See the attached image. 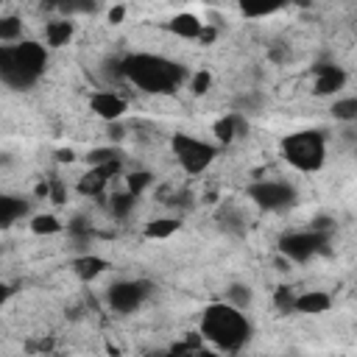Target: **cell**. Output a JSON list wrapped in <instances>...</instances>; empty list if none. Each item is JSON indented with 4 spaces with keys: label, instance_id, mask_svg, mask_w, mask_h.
Returning a JSON list of instances; mask_svg holds the SVG:
<instances>
[{
    "label": "cell",
    "instance_id": "1",
    "mask_svg": "<svg viewBox=\"0 0 357 357\" xmlns=\"http://www.w3.org/2000/svg\"><path fill=\"white\" fill-rule=\"evenodd\" d=\"M120 73L134 81L139 89L153 92V95H170L178 89V84L184 81V67L156 56V53H131L120 61Z\"/></svg>",
    "mask_w": 357,
    "mask_h": 357
},
{
    "label": "cell",
    "instance_id": "2",
    "mask_svg": "<svg viewBox=\"0 0 357 357\" xmlns=\"http://www.w3.org/2000/svg\"><path fill=\"white\" fill-rule=\"evenodd\" d=\"M47 64V50L39 42L22 39L17 45H3L0 47V78L11 89H28L36 84V78L45 73Z\"/></svg>",
    "mask_w": 357,
    "mask_h": 357
},
{
    "label": "cell",
    "instance_id": "3",
    "mask_svg": "<svg viewBox=\"0 0 357 357\" xmlns=\"http://www.w3.org/2000/svg\"><path fill=\"white\" fill-rule=\"evenodd\" d=\"M201 335L218 346L220 351H237L248 335H251V326L245 321V315L231 307V304H209L204 312H201Z\"/></svg>",
    "mask_w": 357,
    "mask_h": 357
},
{
    "label": "cell",
    "instance_id": "4",
    "mask_svg": "<svg viewBox=\"0 0 357 357\" xmlns=\"http://www.w3.org/2000/svg\"><path fill=\"white\" fill-rule=\"evenodd\" d=\"M282 156L301 173H315L326 159V142L318 131H296L282 139Z\"/></svg>",
    "mask_w": 357,
    "mask_h": 357
},
{
    "label": "cell",
    "instance_id": "5",
    "mask_svg": "<svg viewBox=\"0 0 357 357\" xmlns=\"http://www.w3.org/2000/svg\"><path fill=\"white\" fill-rule=\"evenodd\" d=\"M170 148H173L178 165H181L187 173H192V176L204 173V170L215 162V156H218V148H215V145H209V142H204V139H195V137H190V134H173Z\"/></svg>",
    "mask_w": 357,
    "mask_h": 357
},
{
    "label": "cell",
    "instance_id": "6",
    "mask_svg": "<svg viewBox=\"0 0 357 357\" xmlns=\"http://www.w3.org/2000/svg\"><path fill=\"white\" fill-rule=\"evenodd\" d=\"M245 192H248V198H251L259 209H271V212L296 204V190H293L290 184H284V181H271V178L254 181V184H248Z\"/></svg>",
    "mask_w": 357,
    "mask_h": 357
},
{
    "label": "cell",
    "instance_id": "7",
    "mask_svg": "<svg viewBox=\"0 0 357 357\" xmlns=\"http://www.w3.org/2000/svg\"><path fill=\"white\" fill-rule=\"evenodd\" d=\"M324 245H326V231L310 229V231H293V234L282 237L279 251L287 259H293V262H307L310 257H315L318 251H324Z\"/></svg>",
    "mask_w": 357,
    "mask_h": 357
},
{
    "label": "cell",
    "instance_id": "8",
    "mask_svg": "<svg viewBox=\"0 0 357 357\" xmlns=\"http://www.w3.org/2000/svg\"><path fill=\"white\" fill-rule=\"evenodd\" d=\"M148 293H151V284L145 279H128V282L112 284L106 293V301L117 312H134L148 298Z\"/></svg>",
    "mask_w": 357,
    "mask_h": 357
},
{
    "label": "cell",
    "instance_id": "9",
    "mask_svg": "<svg viewBox=\"0 0 357 357\" xmlns=\"http://www.w3.org/2000/svg\"><path fill=\"white\" fill-rule=\"evenodd\" d=\"M120 162H112V165H100V167H89L81 178H78V192L81 195H100L109 184V178L117 173Z\"/></svg>",
    "mask_w": 357,
    "mask_h": 357
},
{
    "label": "cell",
    "instance_id": "10",
    "mask_svg": "<svg viewBox=\"0 0 357 357\" xmlns=\"http://www.w3.org/2000/svg\"><path fill=\"white\" fill-rule=\"evenodd\" d=\"M89 109H92L98 117L114 123V120L123 117V112H126V100H123L120 95H114V92H95V95L89 98Z\"/></svg>",
    "mask_w": 357,
    "mask_h": 357
},
{
    "label": "cell",
    "instance_id": "11",
    "mask_svg": "<svg viewBox=\"0 0 357 357\" xmlns=\"http://www.w3.org/2000/svg\"><path fill=\"white\" fill-rule=\"evenodd\" d=\"M343 84H346V73L340 67H335V64L315 67V89H312L315 95H332V92L343 89Z\"/></svg>",
    "mask_w": 357,
    "mask_h": 357
},
{
    "label": "cell",
    "instance_id": "12",
    "mask_svg": "<svg viewBox=\"0 0 357 357\" xmlns=\"http://www.w3.org/2000/svg\"><path fill=\"white\" fill-rule=\"evenodd\" d=\"M329 304H332V298L324 290H307V293L296 296L293 310L296 312H304V315H321V312L329 310Z\"/></svg>",
    "mask_w": 357,
    "mask_h": 357
},
{
    "label": "cell",
    "instance_id": "13",
    "mask_svg": "<svg viewBox=\"0 0 357 357\" xmlns=\"http://www.w3.org/2000/svg\"><path fill=\"white\" fill-rule=\"evenodd\" d=\"M170 31L176 33V36H181V39H201V33H204V22L195 17V14H176L173 20H170Z\"/></svg>",
    "mask_w": 357,
    "mask_h": 357
},
{
    "label": "cell",
    "instance_id": "14",
    "mask_svg": "<svg viewBox=\"0 0 357 357\" xmlns=\"http://www.w3.org/2000/svg\"><path fill=\"white\" fill-rule=\"evenodd\" d=\"M73 271L78 273V279L89 282V279H95V276H100L106 271V259H100L95 254H84V257L73 259Z\"/></svg>",
    "mask_w": 357,
    "mask_h": 357
},
{
    "label": "cell",
    "instance_id": "15",
    "mask_svg": "<svg viewBox=\"0 0 357 357\" xmlns=\"http://www.w3.org/2000/svg\"><path fill=\"white\" fill-rule=\"evenodd\" d=\"M28 209V204L22 198H14V195H3L0 198V226H11L17 218H22Z\"/></svg>",
    "mask_w": 357,
    "mask_h": 357
},
{
    "label": "cell",
    "instance_id": "16",
    "mask_svg": "<svg viewBox=\"0 0 357 357\" xmlns=\"http://www.w3.org/2000/svg\"><path fill=\"white\" fill-rule=\"evenodd\" d=\"M70 36H73V22L70 20H56V22H47V28H45V39H47L50 47L67 45Z\"/></svg>",
    "mask_w": 357,
    "mask_h": 357
},
{
    "label": "cell",
    "instance_id": "17",
    "mask_svg": "<svg viewBox=\"0 0 357 357\" xmlns=\"http://www.w3.org/2000/svg\"><path fill=\"white\" fill-rule=\"evenodd\" d=\"M240 126H243V123H240V117H237V114H226L223 120H218V123L212 126V134H215L220 142H231Z\"/></svg>",
    "mask_w": 357,
    "mask_h": 357
},
{
    "label": "cell",
    "instance_id": "18",
    "mask_svg": "<svg viewBox=\"0 0 357 357\" xmlns=\"http://www.w3.org/2000/svg\"><path fill=\"white\" fill-rule=\"evenodd\" d=\"M176 229H178V220H173V218L151 220V223L145 226V237H148V240H165V237H170Z\"/></svg>",
    "mask_w": 357,
    "mask_h": 357
},
{
    "label": "cell",
    "instance_id": "19",
    "mask_svg": "<svg viewBox=\"0 0 357 357\" xmlns=\"http://www.w3.org/2000/svg\"><path fill=\"white\" fill-rule=\"evenodd\" d=\"M165 357H218L215 351H209V349H204L201 343H178V346H173Z\"/></svg>",
    "mask_w": 357,
    "mask_h": 357
},
{
    "label": "cell",
    "instance_id": "20",
    "mask_svg": "<svg viewBox=\"0 0 357 357\" xmlns=\"http://www.w3.org/2000/svg\"><path fill=\"white\" fill-rule=\"evenodd\" d=\"M22 36V22L17 20V17H3L0 20V42H17ZM22 42V39H20Z\"/></svg>",
    "mask_w": 357,
    "mask_h": 357
},
{
    "label": "cell",
    "instance_id": "21",
    "mask_svg": "<svg viewBox=\"0 0 357 357\" xmlns=\"http://www.w3.org/2000/svg\"><path fill=\"white\" fill-rule=\"evenodd\" d=\"M31 231L33 234H56V231H61V223L56 215H36L31 220Z\"/></svg>",
    "mask_w": 357,
    "mask_h": 357
},
{
    "label": "cell",
    "instance_id": "22",
    "mask_svg": "<svg viewBox=\"0 0 357 357\" xmlns=\"http://www.w3.org/2000/svg\"><path fill=\"white\" fill-rule=\"evenodd\" d=\"M332 114H335V120H343V123L357 120V98L335 100V103H332Z\"/></svg>",
    "mask_w": 357,
    "mask_h": 357
},
{
    "label": "cell",
    "instance_id": "23",
    "mask_svg": "<svg viewBox=\"0 0 357 357\" xmlns=\"http://www.w3.org/2000/svg\"><path fill=\"white\" fill-rule=\"evenodd\" d=\"M226 296H229V304L237 310H245L251 304V287H245V284H231Z\"/></svg>",
    "mask_w": 357,
    "mask_h": 357
},
{
    "label": "cell",
    "instance_id": "24",
    "mask_svg": "<svg viewBox=\"0 0 357 357\" xmlns=\"http://www.w3.org/2000/svg\"><path fill=\"white\" fill-rule=\"evenodd\" d=\"M86 159H89V165H92V167H100V165L120 162V153H117L114 148H98V151H92Z\"/></svg>",
    "mask_w": 357,
    "mask_h": 357
},
{
    "label": "cell",
    "instance_id": "25",
    "mask_svg": "<svg viewBox=\"0 0 357 357\" xmlns=\"http://www.w3.org/2000/svg\"><path fill=\"white\" fill-rule=\"evenodd\" d=\"M126 184H128V192H131V195H139V192L151 184V173H148V170H134V173H128Z\"/></svg>",
    "mask_w": 357,
    "mask_h": 357
},
{
    "label": "cell",
    "instance_id": "26",
    "mask_svg": "<svg viewBox=\"0 0 357 357\" xmlns=\"http://www.w3.org/2000/svg\"><path fill=\"white\" fill-rule=\"evenodd\" d=\"M134 198H137V195H131V192H123V195H114L109 206H112V212H114L117 218H126V215L134 209Z\"/></svg>",
    "mask_w": 357,
    "mask_h": 357
},
{
    "label": "cell",
    "instance_id": "27",
    "mask_svg": "<svg viewBox=\"0 0 357 357\" xmlns=\"http://www.w3.org/2000/svg\"><path fill=\"white\" fill-rule=\"evenodd\" d=\"M220 223L226 226V229H231V231H240L243 229V218L231 209V206H226V209H220Z\"/></svg>",
    "mask_w": 357,
    "mask_h": 357
},
{
    "label": "cell",
    "instance_id": "28",
    "mask_svg": "<svg viewBox=\"0 0 357 357\" xmlns=\"http://www.w3.org/2000/svg\"><path fill=\"white\" fill-rule=\"evenodd\" d=\"M209 84H212V75H209L206 70H201V73L192 75V92H195V95H204V92L209 89Z\"/></svg>",
    "mask_w": 357,
    "mask_h": 357
},
{
    "label": "cell",
    "instance_id": "29",
    "mask_svg": "<svg viewBox=\"0 0 357 357\" xmlns=\"http://www.w3.org/2000/svg\"><path fill=\"white\" fill-rule=\"evenodd\" d=\"M276 304H279L284 312H290V310H293V304H296V296H290V290H287V287H282V290H276Z\"/></svg>",
    "mask_w": 357,
    "mask_h": 357
},
{
    "label": "cell",
    "instance_id": "30",
    "mask_svg": "<svg viewBox=\"0 0 357 357\" xmlns=\"http://www.w3.org/2000/svg\"><path fill=\"white\" fill-rule=\"evenodd\" d=\"M279 6H265V8H254V6H243V14L245 17H268V14H273Z\"/></svg>",
    "mask_w": 357,
    "mask_h": 357
},
{
    "label": "cell",
    "instance_id": "31",
    "mask_svg": "<svg viewBox=\"0 0 357 357\" xmlns=\"http://www.w3.org/2000/svg\"><path fill=\"white\" fill-rule=\"evenodd\" d=\"M47 192H50V198H53L56 204H61V198H64V190H61V184H59V181H53Z\"/></svg>",
    "mask_w": 357,
    "mask_h": 357
},
{
    "label": "cell",
    "instance_id": "32",
    "mask_svg": "<svg viewBox=\"0 0 357 357\" xmlns=\"http://www.w3.org/2000/svg\"><path fill=\"white\" fill-rule=\"evenodd\" d=\"M126 17V6H114L112 11H109V22H120Z\"/></svg>",
    "mask_w": 357,
    "mask_h": 357
},
{
    "label": "cell",
    "instance_id": "33",
    "mask_svg": "<svg viewBox=\"0 0 357 357\" xmlns=\"http://www.w3.org/2000/svg\"><path fill=\"white\" fill-rule=\"evenodd\" d=\"M212 39H215V31H212V28H204V33H201V42L206 45V42H212Z\"/></svg>",
    "mask_w": 357,
    "mask_h": 357
}]
</instances>
